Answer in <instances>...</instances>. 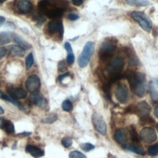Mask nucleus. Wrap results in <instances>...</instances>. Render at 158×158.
I'll use <instances>...</instances> for the list:
<instances>
[{"mask_svg":"<svg viewBox=\"0 0 158 158\" xmlns=\"http://www.w3.org/2000/svg\"><path fill=\"white\" fill-rule=\"evenodd\" d=\"M131 91L138 97H143L146 94V80L144 75L141 72L129 70L125 73Z\"/></svg>","mask_w":158,"mask_h":158,"instance_id":"1","label":"nucleus"},{"mask_svg":"<svg viewBox=\"0 0 158 158\" xmlns=\"http://www.w3.org/2000/svg\"><path fill=\"white\" fill-rule=\"evenodd\" d=\"M123 67L124 60L122 57L117 56L112 59L106 69L107 77L106 81L112 84L120 79Z\"/></svg>","mask_w":158,"mask_h":158,"instance_id":"2","label":"nucleus"},{"mask_svg":"<svg viewBox=\"0 0 158 158\" xmlns=\"http://www.w3.org/2000/svg\"><path fill=\"white\" fill-rule=\"evenodd\" d=\"M151 110V106L144 101H140L135 105H130L125 109L127 113L136 114L140 118L149 116Z\"/></svg>","mask_w":158,"mask_h":158,"instance_id":"3","label":"nucleus"},{"mask_svg":"<svg viewBox=\"0 0 158 158\" xmlns=\"http://www.w3.org/2000/svg\"><path fill=\"white\" fill-rule=\"evenodd\" d=\"M94 49V44L92 41H88L87 42L84 48L83 49L80 54V56L78 57V65L81 67H85L88 62H89L90 58L92 56L93 52Z\"/></svg>","mask_w":158,"mask_h":158,"instance_id":"4","label":"nucleus"},{"mask_svg":"<svg viewBox=\"0 0 158 158\" xmlns=\"http://www.w3.org/2000/svg\"><path fill=\"white\" fill-rule=\"evenodd\" d=\"M117 48V44L114 41L106 40L104 41L99 48V57L101 60L109 59Z\"/></svg>","mask_w":158,"mask_h":158,"instance_id":"5","label":"nucleus"},{"mask_svg":"<svg viewBox=\"0 0 158 158\" xmlns=\"http://www.w3.org/2000/svg\"><path fill=\"white\" fill-rule=\"evenodd\" d=\"M131 16L144 31L149 32L151 30L152 23L144 13L140 11H133L131 13Z\"/></svg>","mask_w":158,"mask_h":158,"instance_id":"6","label":"nucleus"},{"mask_svg":"<svg viewBox=\"0 0 158 158\" xmlns=\"http://www.w3.org/2000/svg\"><path fill=\"white\" fill-rule=\"evenodd\" d=\"M92 122L94 128L101 135H106L107 133V126L102 116L98 113H93Z\"/></svg>","mask_w":158,"mask_h":158,"instance_id":"7","label":"nucleus"},{"mask_svg":"<svg viewBox=\"0 0 158 158\" xmlns=\"http://www.w3.org/2000/svg\"><path fill=\"white\" fill-rule=\"evenodd\" d=\"M115 96L117 100L120 103H125L128 100V91L125 83H119L115 91Z\"/></svg>","mask_w":158,"mask_h":158,"instance_id":"8","label":"nucleus"},{"mask_svg":"<svg viewBox=\"0 0 158 158\" xmlns=\"http://www.w3.org/2000/svg\"><path fill=\"white\" fill-rule=\"evenodd\" d=\"M140 138L146 143H152L157 139V133L151 127H144L141 129L139 133Z\"/></svg>","mask_w":158,"mask_h":158,"instance_id":"9","label":"nucleus"},{"mask_svg":"<svg viewBox=\"0 0 158 158\" xmlns=\"http://www.w3.org/2000/svg\"><path fill=\"white\" fill-rule=\"evenodd\" d=\"M25 87L31 94L38 92L40 88V80L35 75L29 76L25 81Z\"/></svg>","mask_w":158,"mask_h":158,"instance_id":"10","label":"nucleus"},{"mask_svg":"<svg viewBox=\"0 0 158 158\" xmlns=\"http://www.w3.org/2000/svg\"><path fill=\"white\" fill-rule=\"evenodd\" d=\"M114 138L117 143L121 145H123V147L124 146L127 144V142L128 141V138H129L128 130H127L125 128L117 129L114 133Z\"/></svg>","mask_w":158,"mask_h":158,"instance_id":"11","label":"nucleus"},{"mask_svg":"<svg viewBox=\"0 0 158 158\" xmlns=\"http://www.w3.org/2000/svg\"><path fill=\"white\" fill-rule=\"evenodd\" d=\"M18 10L23 14H28L33 10V4L28 0H19L17 4Z\"/></svg>","mask_w":158,"mask_h":158,"instance_id":"12","label":"nucleus"},{"mask_svg":"<svg viewBox=\"0 0 158 158\" xmlns=\"http://www.w3.org/2000/svg\"><path fill=\"white\" fill-rule=\"evenodd\" d=\"M48 28L51 33H59L61 36L63 34V26L62 22L57 20L50 21L48 25Z\"/></svg>","mask_w":158,"mask_h":158,"instance_id":"13","label":"nucleus"},{"mask_svg":"<svg viewBox=\"0 0 158 158\" xmlns=\"http://www.w3.org/2000/svg\"><path fill=\"white\" fill-rule=\"evenodd\" d=\"M7 92H8L9 96L12 98H13L15 100L23 99V98H25L27 96L26 91L21 88H9L7 89Z\"/></svg>","mask_w":158,"mask_h":158,"instance_id":"14","label":"nucleus"},{"mask_svg":"<svg viewBox=\"0 0 158 158\" xmlns=\"http://www.w3.org/2000/svg\"><path fill=\"white\" fill-rule=\"evenodd\" d=\"M30 101L31 103H33L43 109H46L47 107V101L38 93L31 94L30 96Z\"/></svg>","mask_w":158,"mask_h":158,"instance_id":"15","label":"nucleus"},{"mask_svg":"<svg viewBox=\"0 0 158 158\" xmlns=\"http://www.w3.org/2000/svg\"><path fill=\"white\" fill-rule=\"evenodd\" d=\"M26 151L35 158L40 157L44 155L43 151L33 145H27L26 147Z\"/></svg>","mask_w":158,"mask_h":158,"instance_id":"16","label":"nucleus"},{"mask_svg":"<svg viewBox=\"0 0 158 158\" xmlns=\"http://www.w3.org/2000/svg\"><path fill=\"white\" fill-rule=\"evenodd\" d=\"M123 148H124L127 150H128L131 152H135L138 154L143 155L144 154V151L143 147L137 143H134L132 144H127L124 146Z\"/></svg>","mask_w":158,"mask_h":158,"instance_id":"17","label":"nucleus"},{"mask_svg":"<svg viewBox=\"0 0 158 158\" xmlns=\"http://www.w3.org/2000/svg\"><path fill=\"white\" fill-rule=\"evenodd\" d=\"M10 54L14 56L22 57L24 56L25 51V48L20 46H11L9 48Z\"/></svg>","mask_w":158,"mask_h":158,"instance_id":"18","label":"nucleus"},{"mask_svg":"<svg viewBox=\"0 0 158 158\" xmlns=\"http://www.w3.org/2000/svg\"><path fill=\"white\" fill-rule=\"evenodd\" d=\"M14 40V35L9 32L0 33V45H4L9 43Z\"/></svg>","mask_w":158,"mask_h":158,"instance_id":"19","label":"nucleus"},{"mask_svg":"<svg viewBox=\"0 0 158 158\" xmlns=\"http://www.w3.org/2000/svg\"><path fill=\"white\" fill-rule=\"evenodd\" d=\"M127 4L135 7H145L149 4L148 0H126Z\"/></svg>","mask_w":158,"mask_h":158,"instance_id":"20","label":"nucleus"},{"mask_svg":"<svg viewBox=\"0 0 158 158\" xmlns=\"http://www.w3.org/2000/svg\"><path fill=\"white\" fill-rule=\"evenodd\" d=\"M125 51L127 56H128V62H129L130 65H133L137 64V63H138L137 58H136V56L133 54V51L130 48L127 47L125 48Z\"/></svg>","mask_w":158,"mask_h":158,"instance_id":"21","label":"nucleus"},{"mask_svg":"<svg viewBox=\"0 0 158 158\" xmlns=\"http://www.w3.org/2000/svg\"><path fill=\"white\" fill-rule=\"evenodd\" d=\"M2 128L8 134H10L14 132V126L10 120H3Z\"/></svg>","mask_w":158,"mask_h":158,"instance_id":"22","label":"nucleus"},{"mask_svg":"<svg viewBox=\"0 0 158 158\" xmlns=\"http://www.w3.org/2000/svg\"><path fill=\"white\" fill-rule=\"evenodd\" d=\"M149 91L152 101L154 102L158 101V91L156 90L154 85L151 82L149 84Z\"/></svg>","mask_w":158,"mask_h":158,"instance_id":"23","label":"nucleus"},{"mask_svg":"<svg viewBox=\"0 0 158 158\" xmlns=\"http://www.w3.org/2000/svg\"><path fill=\"white\" fill-rule=\"evenodd\" d=\"M128 132H129V135H130L132 141L135 143L138 144L139 142V138H138V133H137V132L136 131V129L134 127V126L131 125V126L130 127Z\"/></svg>","mask_w":158,"mask_h":158,"instance_id":"24","label":"nucleus"},{"mask_svg":"<svg viewBox=\"0 0 158 158\" xmlns=\"http://www.w3.org/2000/svg\"><path fill=\"white\" fill-rule=\"evenodd\" d=\"M14 41H15L17 43H18L20 46L23 47L25 49H28L30 48V45L26 42L25 40H23L21 37L17 35H14Z\"/></svg>","mask_w":158,"mask_h":158,"instance_id":"25","label":"nucleus"},{"mask_svg":"<svg viewBox=\"0 0 158 158\" xmlns=\"http://www.w3.org/2000/svg\"><path fill=\"white\" fill-rule=\"evenodd\" d=\"M0 98L2 99H4V100H6V101H9V102H12L13 104H14L15 106H17L18 107H19L21 109H23V106H22V104L20 102H19L18 101H17L15 99L12 98L10 96H7V95H6V94H4L3 93L2 95Z\"/></svg>","mask_w":158,"mask_h":158,"instance_id":"26","label":"nucleus"},{"mask_svg":"<svg viewBox=\"0 0 158 158\" xmlns=\"http://www.w3.org/2000/svg\"><path fill=\"white\" fill-rule=\"evenodd\" d=\"M34 62V58H33V55L31 52L26 57L25 60V65H26V69L27 70H28L33 65Z\"/></svg>","mask_w":158,"mask_h":158,"instance_id":"27","label":"nucleus"},{"mask_svg":"<svg viewBox=\"0 0 158 158\" xmlns=\"http://www.w3.org/2000/svg\"><path fill=\"white\" fill-rule=\"evenodd\" d=\"M57 119V115L56 114H51L46 117L44 118L42 120V122L44 123H51L55 122Z\"/></svg>","mask_w":158,"mask_h":158,"instance_id":"28","label":"nucleus"},{"mask_svg":"<svg viewBox=\"0 0 158 158\" xmlns=\"http://www.w3.org/2000/svg\"><path fill=\"white\" fill-rule=\"evenodd\" d=\"M62 109H63L64 110L69 112V111H70V110H72L73 106H72V102H71L69 100L67 99V100H65V101L62 102Z\"/></svg>","mask_w":158,"mask_h":158,"instance_id":"29","label":"nucleus"},{"mask_svg":"<svg viewBox=\"0 0 158 158\" xmlns=\"http://www.w3.org/2000/svg\"><path fill=\"white\" fill-rule=\"evenodd\" d=\"M148 152L150 156H154L158 154V146L157 144H154L149 146L148 149Z\"/></svg>","mask_w":158,"mask_h":158,"instance_id":"30","label":"nucleus"},{"mask_svg":"<svg viewBox=\"0 0 158 158\" xmlns=\"http://www.w3.org/2000/svg\"><path fill=\"white\" fill-rule=\"evenodd\" d=\"M69 158H86V157L79 151H74L69 154Z\"/></svg>","mask_w":158,"mask_h":158,"instance_id":"31","label":"nucleus"},{"mask_svg":"<svg viewBox=\"0 0 158 158\" xmlns=\"http://www.w3.org/2000/svg\"><path fill=\"white\" fill-rule=\"evenodd\" d=\"M80 147H81V149H83L84 151H86V152L89 151L94 148V146L89 143H83L80 145Z\"/></svg>","mask_w":158,"mask_h":158,"instance_id":"32","label":"nucleus"},{"mask_svg":"<svg viewBox=\"0 0 158 158\" xmlns=\"http://www.w3.org/2000/svg\"><path fill=\"white\" fill-rule=\"evenodd\" d=\"M62 144L65 147V148H69L70 146L72 144V141L70 138H64L62 141H61Z\"/></svg>","mask_w":158,"mask_h":158,"instance_id":"33","label":"nucleus"},{"mask_svg":"<svg viewBox=\"0 0 158 158\" xmlns=\"http://www.w3.org/2000/svg\"><path fill=\"white\" fill-rule=\"evenodd\" d=\"M141 120V123H144V124H152L154 122V120L153 119H152V118L149 117V116L144 117V118H140Z\"/></svg>","mask_w":158,"mask_h":158,"instance_id":"34","label":"nucleus"},{"mask_svg":"<svg viewBox=\"0 0 158 158\" xmlns=\"http://www.w3.org/2000/svg\"><path fill=\"white\" fill-rule=\"evenodd\" d=\"M75 60V56L73 55V53L72 51L68 52V56L67 57V62L69 65H71L73 63Z\"/></svg>","mask_w":158,"mask_h":158,"instance_id":"35","label":"nucleus"},{"mask_svg":"<svg viewBox=\"0 0 158 158\" xmlns=\"http://www.w3.org/2000/svg\"><path fill=\"white\" fill-rule=\"evenodd\" d=\"M58 69L60 72H64L67 69L66 63L64 60H61L58 64Z\"/></svg>","mask_w":158,"mask_h":158,"instance_id":"36","label":"nucleus"},{"mask_svg":"<svg viewBox=\"0 0 158 158\" xmlns=\"http://www.w3.org/2000/svg\"><path fill=\"white\" fill-rule=\"evenodd\" d=\"M34 20H35L38 23H41L44 22L45 19L41 14H36L34 17Z\"/></svg>","mask_w":158,"mask_h":158,"instance_id":"37","label":"nucleus"},{"mask_svg":"<svg viewBox=\"0 0 158 158\" xmlns=\"http://www.w3.org/2000/svg\"><path fill=\"white\" fill-rule=\"evenodd\" d=\"M67 18H68L70 20L74 21V20H77V19L79 18V16H78L77 14H76L71 13V14H69L68 15Z\"/></svg>","mask_w":158,"mask_h":158,"instance_id":"38","label":"nucleus"},{"mask_svg":"<svg viewBox=\"0 0 158 158\" xmlns=\"http://www.w3.org/2000/svg\"><path fill=\"white\" fill-rule=\"evenodd\" d=\"M6 52H7V50L5 48L0 47V60L6 56Z\"/></svg>","mask_w":158,"mask_h":158,"instance_id":"39","label":"nucleus"},{"mask_svg":"<svg viewBox=\"0 0 158 158\" xmlns=\"http://www.w3.org/2000/svg\"><path fill=\"white\" fill-rule=\"evenodd\" d=\"M72 3L75 6H80L83 3V0H71Z\"/></svg>","mask_w":158,"mask_h":158,"instance_id":"40","label":"nucleus"},{"mask_svg":"<svg viewBox=\"0 0 158 158\" xmlns=\"http://www.w3.org/2000/svg\"><path fill=\"white\" fill-rule=\"evenodd\" d=\"M69 76V73H65V74H62V75H60L59 77V80L60 81H62L65 77Z\"/></svg>","mask_w":158,"mask_h":158,"instance_id":"41","label":"nucleus"},{"mask_svg":"<svg viewBox=\"0 0 158 158\" xmlns=\"http://www.w3.org/2000/svg\"><path fill=\"white\" fill-rule=\"evenodd\" d=\"M154 113L155 116H156L157 118H158V106H157V107H155V109H154Z\"/></svg>","mask_w":158,"mask_h":158,"instance_id":"42","label":"nucleus"},{"mask_svg":"<svg viewBox=\"0 0 158 158\" xmlns=\"http://www.w3.org/2000/svg\"><path fill=\"white\" fill-rule=\"evenodd\" d=\"M31 133L30 132H24V133H21L20 134H19V135H21V136H28L30 135Z\"/></svg>","mask_w":158,"mask_h":158,"instance_id":"43","label":"nucleus"},{"mask_svg":"<svg viewBox=\"0 0 158 158\" xmlns=\"http://www.w3.org/2000/svg\"><path fill=\"white\" fill-rule=\"evenodd\" d=\"M5 21V18L2 16H0V25L4 23V22Z\"/></svg>","mask_w":158,"mask_h":158,"instance_id":"44","label":"nucleus"},{"mask_svg":"<svg viewBox=\"0 0 158 158\" xmlns=\"http://www.w3.org/2000/svg\"><path fill=\"white\" fill-rule=\"evenodd\" d=\"M2 123H3V119H2L1 118H0V127H2Z\"/></svg>","mask_w":158,"mask_h":158,"instance_id":"45","label":"nucleus"},{"mask_svg":"<svg viewBox=\"0 0 158 158\" xmlns=\"http://www.w3.org/2000/svg\"><path fill=\"white\" fill-rule=\"evenodd\" d=\"M4 113V110L2 109V108L1 107H0V114H2Z\"/></svg>","mask_w":158,"mask_h":158,"instance_id":"46","label":"nucleus"},{"mask_svg":"<svg viewBox=\"0 0 158 158\" xmlns=\"http://www.w3.org/2000/svg\"><path fill=\"white\" fill-rule=\"evenodd\" d=\"M6 0H0V4L1 3H3L4 2H5Z\"/></svg>","mask_w":158,"mask_h":158,"instance_id":"47","label":"nucleus"},{"mask_svg":"<svg viewBox=\"0 0 158 158\" xmlns=\"http://www.w3.org/2000/svg\"><path fill=\"white\" fill-rule=\"evenodd\" d=\"M155 81H156V84H157V86H158V79H156V80H155Z\"/></svg>","mask_w":158,"mask_h":158,"instance_id":"48","label":"nucleus"},{"mask_svg":"<svg viewBox=\"0 0 158 158\" xmlns=\"http://www.w3.org/2000/svg\"><path fill=\"white\" fill-rule=\"evenodd\" d=\"M2 94H3V93H2V92L0 91V97H1V96L2 95Z\"/></svg>","mask_w":158,"mask_h":158,"instance_id":"49","label":"nucleus"},{"mask_svg":"<svg viewBox=\"0 0 158 158\" xmlns=\"http://www.w3.org/2000/svg\"><path fill=\"white\" fill-rule=\"evenodd\" d=\"M157 127V131H158V124L157 125V127Z\"/></svg>","mask_w":158,"mask_h":158,"instance_id":"50","label":"nucleus"},{"mask_svg":"<svg viewBox=\"0 0 158 158\" xmlns=\"http://www.w3.org/2000/svg\"><path fill=\"white\" fill-rule=\"evenodd\" d=\"M157 144V146H158V144Z\"/></svg>","mask_w":158,"mask_h":158,"instance_id":"51","label":"nucleus"}]
</instances>
